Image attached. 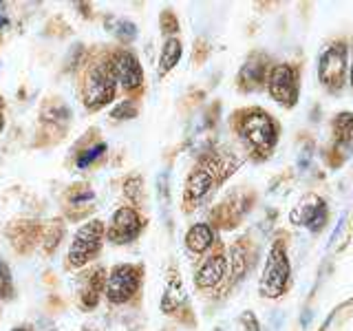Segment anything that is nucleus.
Wrapping results in <instances>:
<instances>
[{
    "label": "nucleus",
    "mask_w": 353,
    "mask_h": 331,
    "mask_svg": "<svg viewBox=\"0 0 353 331\" xmlns=\"http://www.w3.org/2000/svg\"><path fill=\"white\" fill-rule=\"evenodd\" d=\"M181 60V42L176 38H168L163 44L161 51V60H159V75H165L168 71H172L176 62Z\"/></svg>",
    "instance_id": "dca6fc26"
},
{
    "label": "nucleus",
    "mask_w": 353,
    "mask_h": 331,
    "mask_svg": "<svg viewBox=\"0 0 353 331\" xmlns=\"http://www.w3.org/2000/svg\"><path fill=\"white\" fill-rule=\"evenodd\" d=\"M137 115V106L132 99H124V102H119L113 110H110V117L113 119H132Z\"/></svg>",
    "instance_id": "a211bd4d"
},
{
    "label": "nucleus",
    "mask_w": 353,
    "mask_h": 331,
    "mask_svg": "<svg viewBox=\"0 0 353 331\" xmlns=\"http://www.w3.org/2000/svg\"><path fill=\"white\" fill-rule=\"evenodd\" d=\"M212 183H214L212 172L205 170L203 166H201V168H194L190 172V177H188V181H185V199H188V201H199V199L210 192Z\"/></svg>",
    "instance_id": "ddd939ff"
},
{
    "label": "nucleus",
    "mask_w": 353,
    "mask_h": 331,
    "mask_svg": "<svg viewBox=\"0 0 353 331\" xmlns=\"http://www.w3.org/2000/svg\"><path fill=\"white\" fill-rule=\"evenodd\" d=\"M318 73H320L323 84L329 86L331 91H338V88L345 84V73H347V47L345 44H334V47H329L323 53Z\"/></svg>",
    "instance_id": "0eeeda50"
},
{
    "label": "nucleus",
    "mask_w": 353,
    "mask_h": 331,
    "mask_svg": "<svg viewBox=\"0 0 353 331\" xmlns=\"http://www.w3.org/2000/svg\"><path fill=\"white\" fill-rule=\"evenodd\" d=\"M270 93L283 106H294L298 99V75L290 64H276L270 73Z\"/></svg>",
    "instance_id": "6e6552de"
},
{
    "label": "nucleus",
    "mask_w": 353,
    "mask_h": 331,
    "mask_svg": "<svg viewBox=\"0 0 353 331\" xmlns=\"http://www.w3.org/2000/svg\"><path fill=\"white\" fill-rule=\"evenodd\" d=\"M106 290V279H104V270L97 268L91 274L84 276V285H82V307L84 309H93L99 301V294Z\"/></svg>",
    "instance_id": "f8f14e48"
},
{
    "label": "nucleus",
    "mask_w": 353,
    "mask_h": 331,
    "mask_svg": "<svg viewBox=\"0 0 353 331\" xmlns=\"http://www.w3.org/2000/svg\"><path fill=\"white\" fill-rule=\"evenodd\" d=\"M141 283V270L137 265H115L106 279V298L110 305H124L137 294Z\"/></svg>",
    "instance_id": "20e7f679"
},
{
    "label": "nucleus",
    "mask_w": 353,
    "mask_h": 331,
    "mask_svg": "<svg viewBox=\"0 0 353 331\" xmlns=\"http://www.w3.org/2000/svg\"><path fill=\"white\" fill-rule=\"evenodd\" d=\"M11 331H33V329L25 325V327H14V329H11Z\"/></svg>",
    "instance_id": "b1692460"
},
{
    "label": "nucleus",
    "mask_w": 353,
    "mask_h": 331,
    "mask_svg": "<svg viewBox=\"0 0 353 331\" xmlns=\"http://www.w3.org/2000/svg\"><path fill=\"white\" fill-rule=\"evenodd\" d=\"M14 296V283H11V272L7 263L0 259V298H11Z\"/></svg>",
    "instance_id": "f3484780"
},
{
    "label": "nucleus",
    "mask_w": 353,
    "mask_h": 331,
    "mask_svg": "<svg viewBox=\"0 0 353 331\" xmlns=\"http://www.w3.org/2000/svg\"><path fill=\"white\" fill-rule=\"evenodd\" d=\"M161 27H163L165 33H174L176 31V20H174V16L170 14V11H165V14L161 16Z\"/></svg>",
    "instance_id": "5701e85b"
},
{
    "label": "nucleus",
    "mask_w": 353,
    "mask_h": 331,
    "mask_svg": "<svg viewBox=\"0 0 353 331\" xmlns=\"http://www.w3.org/2000/svg\"><path fill=\"white\" fill-rule=\"evenodd\" d=\"M241 139L248 143L254 152H270L276 143V128L274 121L263 110H252L241 119Z\"/></svg>",
    "instance_id": "7ed1b4c3"
},
{
    "label": "nucleus",
    "mask_w": 353,
    "mask_h": 331,
    "mask_svg": "<svg viewBox=\"0 0 353 331\" xmlns=\"http://www.w3.org/2000/svg\"><path fill=\"white\" fill-rule=\"evenodd\" d=\"M115 22H117V29H113V33L121 42H130L132 38L137 36V29H135L132 22H128V20H115Z\"/></svg>",
    "instance_id": "aec40b11"
},
{
    "label": "nucleus",
    "mask_w": 353,
    "mask_h": 331,
    "mask_svg": "<svg viewBox=\"0 0 353 331\" xmlns=\"http://www.w3.org/2000/svg\"><path fill=\"white\" fill-rule=\"evenodd\" d=\"M290 281V261L285 257V250L281 245H274L270 252L268 265H265L263 279H261V292L263 296H281Z\"/></svg>",
    "instance_id": "39448f33"
},
{
    "label": "nucleus",
    "mask_w": 353,
    "mask_h": 331,
    "mask_svg": "<svg viewBox=\"0 0 353 331\" xmlns=\"http://www.w3.org/2000/svg\"><path fill=\"white\" fill-rule=\"evenodd\" d=\"M141 228H143V219L139 217L137 210L124 205L115 210L113 219H110V225L106 230V237L115 245H124V243H130L139 237Z\"/></svg>",
    "instance_id": "423d86ee"
},
{
    "label": "nucleus",
    "mask_w": 353,
    "mask_h": 331,
    "mask_svg": "<svg viewBox=\"0 0 353 331\" xmlns=\"http://www.w3.org/2000/svg\"><path fill=\"white\" fill-rule=\"evenodd\" d=\"M3 126H5V119H3V113H0V130H3Z\"/></svg>",
    "instance_id": "a878e982"
},
{
    "label": "nucleus",
    "mask_w": 353,
    "mask_h": 331,
    "mask_svg": "<svg viewBox=\"0 0 353 331\" xmlns=\"http://www.w3.org/2000/svg\"><path fill=\"white\" fill-rule=\"evenodd\" d=\"M334 130H336V139L338 146L342 150L351 152L353 150V115L351 113H340L334 121Z\"/></svg>",
    "instance_id": "2eb2a0df"
},
{
    "label": "nucleus",
    "mask_w": 353,
    "mask_h": 331,
    "mask_svg": "<svg viewBox=\"0 0 353 331\" xmlns=\"http://www.w3.org/2000/svg\"><path fill=\"white\" fill-rule=\"evenodd\" d=\"M351 86H353V64H351Z\"/></svg>",
    "instance_id": "bb28decb"
},
{
    "label": "nucleus",
    "mask_w": 353,
    "mask_h": 331,
    "mask_svg": "<svg viewBox=\"0 0 353 331\" xmlns=\"http://www.w3.org/2000/svg\"><path fill=\"white\" fill-rule=\"evenodd\" d=\"M110 69H113L115 80L126 88V91H132V88H139L143 82V73H141V66L139 60L132 55L130 51H115L110 55Z\"/></svg>",
    "instance_id": "1a4fd4ad"
},
{
    "label": "nucleus",
    "mask_w": 353,
    "mask_h": 331,
    "mask_svg": "<svg viewBox=\"0 0 353 331\" xmlns=\"http://www.w3.org/2000/svg\"><path fill=\"white\" fill-rule=\"evenodd\" d=\"M102 241H104V223L102 221L95 219V221L84 223L73 237L69 254H66V268L69 270L84 268V265L93 257H97L99 248H102Z\"/></svg>",
    "instance_id": "f03ea898"
},
{
    "label": "nucleus",
    "mask_w": 353,
    "mask_h": 331,
    "mask_svg": "<svg viewBox=\"0 0 353 331\" xmlns=\"http://www.w3.org/2000/svg\"><path fill=\"white\" fill-rule=\"evenodd\" d=\"M117 80L108 60H97L88 66L82 82V99L88 110H99L115 97Z\"/></svg>",
    "instance_id": "f257e3e1"
},
{
    "label": "nucleus",
    "mask_w": 353,
    "mask_h": 331,
    "mask_svg": "<svg viewBox=\"0 0 353 331\" xmlns=\"http://www.w3.org/2000/svg\"><path fill=\"white\" fill-rule=\"evenodd\" d=\"M104 150H106V143H97L95 148L84 150V154H80V157H77V168H86V166L91 163V161H95Z\"/></svg>",
    "instance_id": "412c9836"
},
{
    "label": "nucleus",
    "mask_w": 353,
    "mask_h": 331,
    "mask_svg": "<svg viewBox=\"0 0 353 331\" xmlns=\"http://www.w3.org/2000/svg\"><path fill=\"white\" fill-rule=\"evenodd\" d=\"M7 25V18H3V16H0V27H5Z\"/></svg>",
    "instance_id": "393cba45"
},
{
    "label": "nucleus",
    "mask_w": 353,
    "mask_h": 331,
    "mask_svg": "<svg viewBox=\"0 0 353 331\" xmlns=\"http://www.w3.org/2000/svg\"><path fill=\"white\" fill-rule=\"evenodd\" d=\"M292 223L296 225H307L309 230H323L325 225V219H327V208H325V201L316 194H307L303 197L298 205L292 210Z\"/></svg>",
    "instance_id": "9d476101"
},
{
    "label": "nucleus",
    "mask_w": 353,
    "mask_h": 331,
    "mask_svg": "<svg viewBox=\"0 0 353 331\" xmlns=\"http://www.w3.org/2000/svg\"><path fill=\"white\" fill-rule=\"evenodd\" d=\"M232 261H234V270H232V274H234V279H239V276H243V272H245V252H243L239 245L232 250Z\"/></svg>",
    "instance_id": "4be33fe9"
},
{
    "label": "nucleus",
    "mask_w": 353,
    "mask_h": 331,
    "mask_svg": "<svg viewBox=\"0 0 353 331\" xmlns=\"http://www.w3.org/2000/svg\"><path fill=\"white\" fill-rule=\"evenodd\" d=\"M124 194L128 197V201L135 205L141 201V179L139 177H130V179L124 183Z\"/></svg>",
    "instance_id": "6ab92c4d"
},
{
    "label": "nucleus",
    "mask_w": 353,
    "mask_h": 331,
    "mask_svg": "<svg viewBox=\"0 0 353 331\" xmlns=\"http://www.w3.org/2000/svg\"><path fill=\"white\" fill-rule=\"evenodd\" d=\"M212 243H214V232H212V228H210L208 223H196L185 234V245H188V250L194 252V254L205 252L210 245H212Z\"/></svg>",
    "instance_id": "4468645a"
},
{
    "label": "nucleus",
    "mask_w": 353,
    "mask_h": 331,
    "mask_svg": "<svg viewBox=\"0 0 353 331\" xmlns=\"http://www.w3.org/2000/svg\"><path fill=\"white\" fill-rule=\"evenodd\" d=\"M225 276V257L223 254H212L210 259H205V263L199 268L196 272V287L201 290H210V287H216Z\"/></svg>",
    "instance_id": "9b49d317"
}]
</instances>
